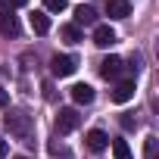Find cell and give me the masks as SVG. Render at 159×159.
Returning <instances> with one entry per match:
<instances>
[{
    "label": "cell",
    "mask_w": 159,
    "mask_h": 159,
    "mask_svg": "<svg viewBox=\"0 0 159 159\" xmlns=\"http://www.w3.org/2000/svg\"><path fill=\"white\" fill-rule=\"evenodd\" d=\"M3 125L16 140H31V134H34V122H31V116L25 109H10L3 116Z\"/></svg>",
    "instance_id": "6da1fadb"
},
{
    "label": "cell",
    "mask_w": 159,
    "mask_h": 159,
    "mask_svg": "<svg viewBox=\"0 0 159 159\" xmlns=\"http://www.w3.org/2000/svg\"><path fill=\"white\" fill-rule=\"evenodd\" d=\"M75 69H78V59L69 56V53H56V56L50 59V72H53L56 78H69Z\"/></svg>",
    "instance_id": "7a4b0ae2"
},
{
    "label": "cell",
    "mask_w": 159,
    "mask_h": 159,
    "mask_svg": "<svg viewBox=\"0 0 159 159\" xmlns=\"http://www.w3.org/2000/svg\"><path fill=\"white\" fill-rule=\"evenodd\" d=\"M78 122H81V116H78L75 109H59V116H56V134H69V131H75Z\"/></svg>",
    "instance_id": "3957f363"
},
{
    "label": "cell",
    "mask_w": 159,
    "mask_h": 159,
    "mask_svg": "<svg viewBox=\"0 0 159 159\" xmlns=\"http://www.w3.org/2000/svg\"><path fill=\"white\" fill-rule=\"evenodd\" d=\"M22 25L19 19L13 16V10H0V34H7V38H19Z\"/></svg>",
    "instance_id": "277c9868"
},
{
    "label": "cell",
    "mask_w": 159,
    "mask_h": 159,
    "mask_svg": "<svg viewBox=\"0 0 159 159\" xmlns=\"http://www.w3.org/2000/svg\"><path fill=\"white\" fill-rule=\"evenodd\" d=\"M122 72H125V62H122L119 56H106V59L100 62V75L106 78V81H116Z\"/></svg>",
    "instance_id": "5b68a950"
},
{
    "label": "cell",
    "mask_w": 159,
    "mask_h": 159,
    "mask_svg": "<svg viewBox=\"0 0 159 159\" xmlns=\"http://www.w3.org/2000/svg\"><path fill=\"white\" fill-rule=\"evenodd\" d=\"M134 78H125V81H119L116 88H112V103H128L131 97H134Z\"/></svg>",
    "instance_id": "8992f818"
},
{
    "label": "cell",
    "mask_w": 159,
    "mask_h": 159,
    "mask_svg": "<svg viewBox=\"0 0 159 159\" xmlns=\"http://www.w3.org/2000/svg\"><path fill=\"white\" fill-rule=\"evenodd\" d=\"M75 25H78V28H84V25H97V10H94L91 3L75 7Z\"/></svg>",
    "instance_id": "52a82bcc"
},
{
    "label": "cell",
    "mask_w": 159,
    "mask_h": 159,
    "mask_svg": "<svg viewBox=\"0 0 159 159\" xmlns=\"http://www.w3.org/2000/svg\"><path fill=\"white\" fill-rule=\"evenodd\" d=\"M119 38H116V28L109 25H94V44L97 47H112Z\"/></svg>",
    "instance_id": "ba28073f"
},
{
    "label": "cell",
    "mask_w": 159,
    "mask_h": 159,
    "mask_svg": "<svg viewBox=\"0 0 159 159\" xmlns=\"http://www.w3.org/2000/svg\"><path fill=\"white\" fill-rule=\"evenodd\" d=\"M106 13H109V19H128L131 16V3L128 0H106Z\"/></svg>",
    "instance_id": "9c48e42d"
},
{
    "label": "cell",
    "mask_w": 159,
    "mask_h": 159,
    "mask_svg": "<svg viewBox=\"0 0 159 159\" xmlns=\"http://www.w3.org/2000/svg\"><path fill=\"white\" fill-rule=\"evenodd\" d=\"M106 147H109V137H106V131H100V128L88 131V150H94V153H103Z\"/></svg>",
    "instance_id": "30bf717a"
},
{
    "label": "cell",
    "mask_w": 159,
    "mask_h": 159,
    "mask_svg": "<svg viewBox=\"0 0 159 159\" xmlns=\"http://www.w3.org/2000/svg\"><path fill=\"white\" fill-rule=\"evenodd\" d=\"M72 100L75 103H81V106H88V103H94V88L91 84H72Z\"/></svg>",
    "instance_id": "8fae6325"
},
{
    "label": "cell",
    "mask_w": 159,
    "mask_h": 159,
    "mask_svg": "<svg viewBox=\"0 0 159 159\" xmlns=\"http://www.w3.org/2000/svg\"><path fill=\"white\" fill-rule=\"evenodd\" d=\"M31 28H34V34H47L50 31V16L44 10H34L31 13Z\"/></svg>",
    "instance_id": "7c38bea8"
},
{
    "label": "cell",
    "mask_w": 159,
    "mask_h": 159,
    "mask_svg": "<svg viewBox=\"0 0 159 159\" xmlns=\"http://www.w3.org/2000/svg\"><path fill=\"white\" fill-rule=\"evenodd\" d=\"M59 34H62V41H69V44H78V41H84V31L78 28L75 22H69V25H62V28H59Z\"/></svg>",
    "instance_id": "4fadbf2b"
},
{
    "label": "cell",
    "mask_w": 159,
    "mask_h": 159,
    "mask_svg": "<svg viewBox=\"0 0 159 159\" xmlns=\"http://www.w3.org/2000/svg\"><path fill=\"white\" fill-rule=\"evenodd\" d=\"M112 153H116V159H131V147H128V140H112Z\"/></svg>",
    "instance_id": "5bb4252c"
},
{
    "label": "cell",
    "mask_w": 159,
    "mask_h": 159,
    "mask_svg": "<svg viewBox=\"0 0 159 159\" xmlns=\"http://www.w3.org/2000/svg\"><path fill=\"white\" fill-rule=\"evenodd\" d=\"M156 143H159V140H156L153 134L143 140V159H156Z\"/></svg>",
    "instance_id": "9a60e30c"
},
{
    "label": "cell",
    "mask_w": 159,
    "mask_h": 159,
    "mask_svg": "<svg viewBox=\"0 0 159 159\" xmlns=\"http://www.w3.org/2000/svg\"><path fill=\"white\" fill-rule=\"evenodd\" d=\"M44 7H47L50 13H62V10L69 7V0H44Z\"/></svg>",
    "instance_id": "2e32d148"
},
{
    "label": "cell",
    "mask_w": 159,
    "mask_h": 159,
    "mask_svg": "<svg viewBox=\"0 0 159 159\" xmlns=\"http://www.w3.org/2000/svg\"><path fill=\"white\" fill-rule=\"evenodd\" d=\"M28 0H0V10H16V7H25Z\"/></svg>",
    "instance_id": "e0dca14e"
},
{
    "label": "cell",
    "mask_w": 159,
    "mask_h": 159,
    "mask_svg": "<svg viewBox=\"0 0 159 159\" xmlns=\"http://www.w3.org/2000/svg\"><path fill=\"white\" fill-rule=\"evenodd\" d=\"M119 122H122V128H125V131H131V128H134V119H131V116H122Z\"/></svg>",
    "instance_id": "ac0fdd59"
},
{
    "label": "cell",
    "mask_w": 159,
    "mask_h": 159,
    "mask_svg": "<svg viewBox=\"0 0 159 159\" xmlns=\"http://www.w3.org/2000/svg\"><path fill=\"white\" fill-rule=\"evenodd\" d=\"M7 103H10V94H7V91H3V88H0V109H3V106H7Z\"/></svg>",
    "instance_id": "d6986e66"
},
{
    "label": "cell",
    "mask_w": 159,
    "mask_h": 159,
    "mask_svg": "<svg viewBox=\"0 0 159 159\" xmlns=\"http://www.w3.org/2000/svg\"><path fill=\"white\" fill-rule=\"evenodd\" d=\"M3 156H7V140L0 137V159H3Z\"/></svg>",
    "instance_id": "ffe728a7"
},
{
    "label": "cell",
    "mask_w": 159,
    "mask_h": 159,
    "mask_svg": "<svg viewBox=\"0 0 159 159\" xmlns=\"http://www.w3.org/2000/svg\"><path fill=\"white\" fill-rule=\"evenodd\" d=\"M16 159H25V156H16Z\"/></svg>",
    "instance_id": "44dd1931"
}]
</instances>
